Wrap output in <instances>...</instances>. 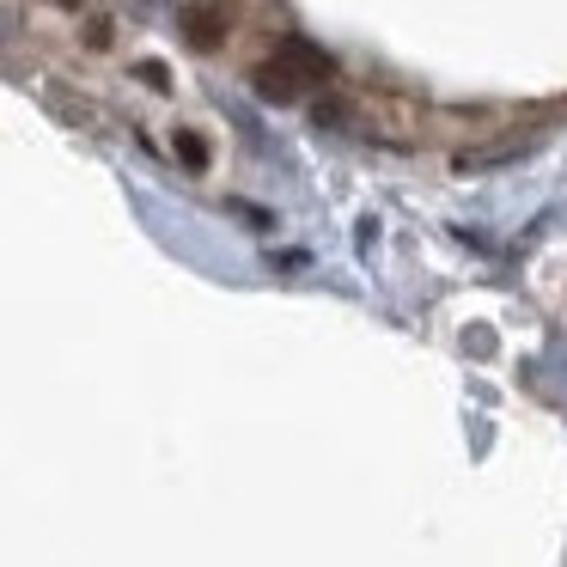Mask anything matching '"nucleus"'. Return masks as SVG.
<instances>
[{
  "mask_svg": "<svg viewBox=\"0 0 567 567\" xmlns=\"http://www.w3.org/2000/svg\"><path fill=\"white\" fill-rule=\"evenodd\" d=\"M257 92L275 99V104H293L299 99V74L287 62H269V68H257Z\"/></svg>",
  "mask_w": 567,
  "mask_h": 567,
  "instance_id": "nucleus-3",
  "label": "nucleus"
},
{
  "mask_svg": "<svg viewBox=\"0 0 567 567\" xmlns=\"http://www.w3.org/2000/svg\"><path fill=\"white\" fill-rule=\"evenodd\" d=\"M281 62L293 68L299 80H330V74H336V62L318 50V43H306V38H287V43H281Z\"/></svg>",
  "mask_w": 567,
  "mask_h": 567,
  "instance_id": "nucleus-2",
  "label": "nucleus"
},
{
  "mask_svg": "<svg viewBox=\"0 0 567 567\" xmlns=\"http://www.w3.org/2000/svg\"><path fill=\"white\" fill-rule=\"evenodd\" d=\"M55 7H68V13H80V0H55Z\"/></svg>",
  "mask_w": 567,
  "mask_h": 567,
  "instance_id": "nucleus-7",
  "label": "nucleus"
},
{
  "mask_svg": "<svg viewBox=\"0 0 567 567\" xmlns=\"http://www.w3.org/2000/svg\"><path fill=\"white\" fill-rule=\"evenodd\" d=\"M184 38H189V50H220L226 43V7H189Z\"/></svg>",
  "mask_w": 567,
  "mask_h": 567,
  "instance_id": "nucleus-1",
  "label": "nucleus"
},
{
  "mask_svg": "<svg viewBox=\"0 0 567 567\" xmlns=\"http://www.w3.org/2000/svg\"><path fill=\"white\" fill-rule=\"evenodd\" d=\"M177 153H184V165H189V172H202V165H208V141H202V135H189V128H177Z\"/></svg>",
  "mask_w": 567,
  "mask_h": 567,
  "instance_id": "nucleus-4",
  "label": "nucleus"
},
{
  "mask_svg": "<svg viewBox=\"0 0 567 567\" xmlns=\"http://www.w3.org/2000/svg\"><path fill=\"white\" fill-rule=\"evenodd\" d=\"M141 80H147L153 92H165V86H172V80H165V68H159V62H141Z\"/></svg>",
  "mask_w": 567,
  "mask_h": 567,
  "instance_id": "nucleus-6",
  "label": "nucleus"
},
{
  "mask_svg": "<svg viewBox=\"0 0 567 567\" xmlns=\"http://www.w3.org/2000/svg\"><path fill=\"white\" fill-rule=\"evenodd\" d=\"M311 116H318V128H323V123H342L348 104H342V99H318V111H311Z\"/></svg>",
  "mask_w": 567,
  "mask_h": 567,
  "instance_id": "nucleus-5",
  "label": "nucleus"
}]
</instances>
